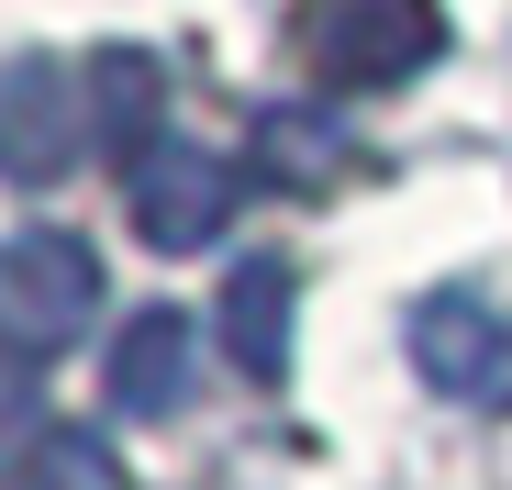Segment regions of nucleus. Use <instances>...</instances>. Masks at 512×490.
<instances>
[{
	"label": "nucleus",
	"mask_w": 512,
	"mask_h": 490,
	"mask_svg": "<svg viewBox=\"0 0 512 490\" xmlns=\"http://www.w3.org/2000/svg\"><path fill=\"white\" fill-rule=\"evenodd\" d=\"M290 56L323 90H401L446 56L435 0H290Z\"/></svg>",
	"instance_id": "obj_1"
},
{
	"label": "nucleus",
	"mask_w": 512,
	"mask_h": 490,
	"mask_svg": "<svg viewBox=\"0 0 512 490\" xmlns=\"http://www.w3.org/2000/svg\"><path fill=\"white\" fill-rule=\"evenodd\" d=\"M90 323H101V257L78 234L34 223V234L0 245V357H23V368L67 357Z\"/></svg>",
	"instance_id": "obj_2"
},
{
	"label": "nucleus",
	"mask_w": 512,
	"mask_h": 490,
	"mask_svg": "<svg viewBox=\"0 0 512 490\" xmlns=\"http://www.w3.org/2000/svg\"><path fill=\"white\" fill-rule=\"evenodd\" d=\"M90 145H101V123H90V67L23 56L12 78H0V179H12V190L67 179Z\"/></svg>",
	"instance_id": "obj_3"
},
{
	"label": "nucleus",
	"mask_w": 512,
	"mask_h": 490,
	"mask_svg": "<svg viewBox=\"0 0 512 490\" xmlns=\"http://www.w3.org/2000/svg\"><path fill=\"white\" fill-rule=\"evenodd\" d=\"M123 201H134V234H145V245L190 257V245H212V234L234 223V201H245V168H234L223 145H179V134H167L156 156H134Z\"/></svg>",
	"instance_id": "obj_4"
},
{
	"label": "nucleus",
	"mask_w": 512,
	"mask_h": 490,
	"mask_svg": "<svg viewBox=\"0 0 512 490\" xmlns=\"http://www.w3.org/2000/svg\"><path fill=\"white\" fill-rule=\"evenodd\" d=\"M412 368L446 401H479V413H512V312H490L479 290H435L412 312Z\"/></svg>",
	"instance_id": "obj_5"
},
{
	"label": "nucleus",
	"mask_w": 512,
	"mask_h": 490,
	"mask_svg": "<svg viewBox=\"0 0 512 490\" xmlns=\"http://www.w3.org/2000/svg\"><path fill=\"white\" fill-rule=\"evenodd\" d=\"M212 335H223V357H234L256 390H279V379H290V257H245V268H223Z\"/></svg>",
	"instance_id": "obj_6"
},
{
	"label": "nucleus",
	"mask_w": 512,
	"mask_h": 490,
	"mask_svg": "<svg viewBox=\"0 0 512 490\" xmlns=\"http://www.w3.org/2000/svg\"><path fill=\"white\" fill-rule=\"evenodd\" d=\"M101 401H112V413H134V424L179 413V401H190V312H134L123 335H112Z\"/></svg>",
	"instance_id": "obj_7"
},
{
	"label": "nucleus",
	"mask_w": 512,
	"mask_h": 490,
	"mask_svg": "<svg viewBox=\"0 0 512 490\" xmlns=\"http://www.w3.org/2000/svg\"><path fill=\"white\" fill-rule=\"evenodd\" d=\"M90 123L112 156H156L167 145V67L145 45H101L90 56Z\"/></svg>",
	"instance_id": "obj_8"
},
{
	"label": "nucleus",
	"mask_w": 512,
	"mask_h": 490,
	"mask_svg": "<svg viewBox=\"0 0 512 490\" xmlns=\"http://www.w3.org/2000/svg\"><path fill=\"white\" fill-rule=\"evenodd\" d=\"M12 490H123V457H112L101 424H45V446L23 457Z\"/></svg>",
	"instance_id": "obj_9"
},
{
	"label": "nucleus",
	"mask_w": 512,
	"mask_h": 490,
	"mask_svg": "<svg viewBox=\"0 0 512 490\" xmlns=\"http://www.w3.org/2000/svg\"><path fill=\"white\" fill-rule=\"evenodd\" d=\"M45 424H56V413H45L34 368H23V357H0V479H23V457L45 446Z\"/></svg>",
	"instance_id": "obj_10"
}]
</instances>
